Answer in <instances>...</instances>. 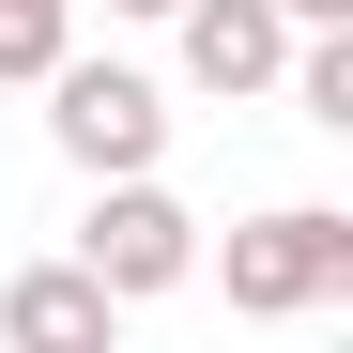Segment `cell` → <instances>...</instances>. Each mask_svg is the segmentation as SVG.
I'll list each match as a JSON object with an SVG mask.
<instances>
[{
  "label": "cell",
  "instance_id": "obj_3",
  "mask_svg": "<svg viewBox=\"0 0 353 353\" xmlns=\"http://www.w3.org/2000/svg\"><path fill=\"white\" fill-rule=\"evenodd\" d=\"M31 92H46V139H62L92 185H108V169H154V154H169V92H154L139 62H77V46H62Z\"/></svg>",
  "mask_w": 353,
  "mask_h": 353
},
{
  "label": "cell",
  "instance_id": "obj_1",
  "mask_svg": "<svg viewBox=\"0 0 353 353\" xmlns=\"http://www.w3.org/2000/svg\"><path fill=\"white\" fill-rule=\"evenodd\" d=\"M338 292H353V215L276 200V215L230 230V307L246 323H307V307H338Z\"/></svg>",
  "mask_w": 353,
  "mask_h": 353
},
{
  "label": "cell",
  "instance_id": "obj_5",
  "mask_svg": "<svg viewBox=\"0 0 353 353\" xmlns=\"http://www.w3.org/2000/svg\"><path fill=\"white\" fill-rule=\"evenodd\" d=\"M108 323H123V292H108L92 261H31L16 292H0V338L16 353H108Z\"/></svg>",
  "mask_w": 353,
  "mask_h": 353
},
{
  "label": "cell",
  "instance_id": "obj_8",
  "mask_svg": "<svg viewBox=\"0 0 353 353\" xmlns=\"http://www.w3.org/2000/svg\"><path fill=\"white\" fill-rule=\"evenodd\" d=\"M108 16H169V0H108Z\"/></svg>",
  "mask_w": 353,
  "mask_h": 353
},
{
  "label": "cell",
  "instance_id": "obj_7",
  "mask_svg": "<svg viewBox=\"0 0 353 353\" xmlns=\"http://www.w3.org/2000/svg\"><path fill=\"white\" fill-rule=\"evenodd\" d=\"M276 16H292V31H338V16H353V0H276Z\"/></svg>",
  "mask_w": 353,
  "mask_h": 353
},
{
  "label": "cell",
  "instance_id": "obj_4",
  "mask_svg": "<svg viewBox=\"0 0 353 353\" xmlns=\"http://www.w3.org/2000/svg\"><path fill=\"white\" fill-rule=\"evenodd\" d=\"M169 31H185V77L200 92H276V62H292L276 0H169Z\"/></svg>",
  "mask_w": 353,
  "mask_h": 353
},
{
  "label": "cell",
  "instance_id": "obj_6",
  "mask_svg": "<svg viewBox=\"0 0 353 353\" xmlns=\"http://www.w3.org/2000/svg\"><path fill=\"white\" fill-rule=\"evenodd\" d=\"M77 46V0H0V77H46Z\"/></svg>",
  "mask_w": 353,
  "mask_h": 353
},
{
  "label": "cell",
  "instance_id": "obj_2",
  "mask_svg": "<svg viewBox=\"0 0 353 353\" xmlns=\"http://www.w3.org/2000/svg\"><path fill=\"white\" fill-rule=\"evenodd\" d=\"M77 261L123 292V307H154V292H185L200 276V215L154 185V169H108L92 185V215H77Z\"/></svg>",
  "mask_w": 353,
  "mask_h": 353
}]
</instances>
